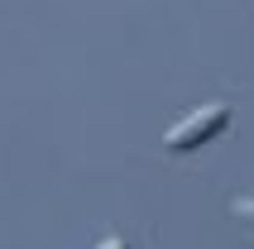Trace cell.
<instances>
[{
    "label": "cell",
    "instance_id": "6da1fadb",
    "mask_svg": "<svg viewBox=\"0 0 254 249\" xmlns=\"http://www.w3.org/2000/svg\"><path fill=\"white\" fill-rule=\"evenodd\" d=\"M226 124H230V106H226V101H211V106H201V111L183 115L178 124H168V134H163V149H168V153H192L197 144L216 139Z\"/></svg>",
    "mask_w": 254,
    "mask_h": 249
},
{
    "label": "cell",
    "instance_id": "7a4b0ae2",
    "mask_svg": "<svg viewBox=\"0 0 254 249\" xmlns=\"http://www.w3.org/2000/svg\"><path fill=\"white\" fill-rule=\"evenodd\" d=\"M235 216H240V221H254V196H240V201H235Z\"/></svg>",
    "mask_w": 254,
    "mask_h": 249
},
{
    "label": "cell",
    "instance_id": "3957f363",
    "mask_svg": "<svg viewBox=\"0 0 254 249\" xmlns=\"http://www.w3.org/2000/svg\"><path fill=\"white\" fill-rule=\"evenodd\" d=\"M96 249H129V240H120V235H111V240H101Z\"/></svg>",
    "mask_w": 254,
    "mask_h": 249
}]
</instances>
